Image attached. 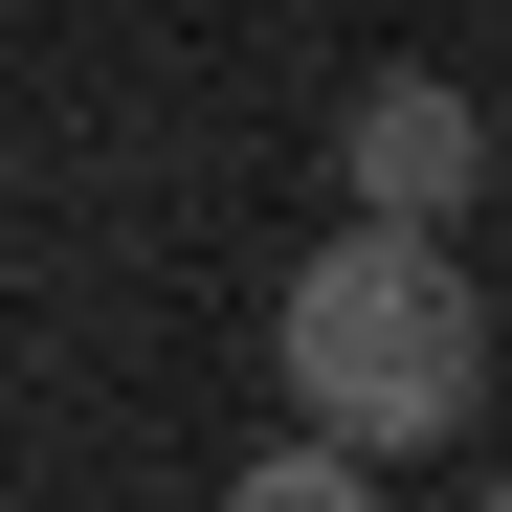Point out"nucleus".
<instances>
[{"label": "nucleus", "mask_w": 512, "mask_h": 512, "mask_svg": "<svg viewBox=\"0 0 512 512\" xmlns=\"http://www.w3.org/2000/svg\"><path fill=\"white\" fill-rule=\"evenodd\" d=\"M290 401H312V446H446V423L490 401V290L446 268V245H401V223H334L312 268H290Z\"/></svg>", "instance_id": "1"}, {"label": "nucleus", "mask_w": 512, "mask_h": 512, "mask_svg": "<svg viewBox=\"0 0 512 512\" xmlns=\"http://www.w3.org/2000/svg\"><path fill=\"white\" fill-rule=\"evenodd\" d=\"M334 179H357V223L446 245V223L490 201V112H468V90H423V67H379V90L334 112Z\"/></svg>", "instance_id": "2"}, {"label": "nucleus", "mask_w": 512, "mask_h": 512, "mask_svg": "<svg viewBox=\"0 0 512 512\" xmlns=\"http://www.w3.org/2000/svg\"><path fill=\"white\" fill-rule=\"evenodd\" d=\"M223 512H379V468H357V446H312V423H290V446H245V468H223Z\"/></svg>", "instance_id": "3"}, {"label": "nucleus", "mask_w": 512, "mask_h": 512, "mask_svg": "<svg viewBox=\"0 0 512 512\" xmlns=\"http://www.w3.org/2000/svg\"><path fill=\"white\" fill-rule=\"evenodd\" d=\"M490 512H512V490H490Z\"/></svg>", "instance_id": "4"}]
</instances>
